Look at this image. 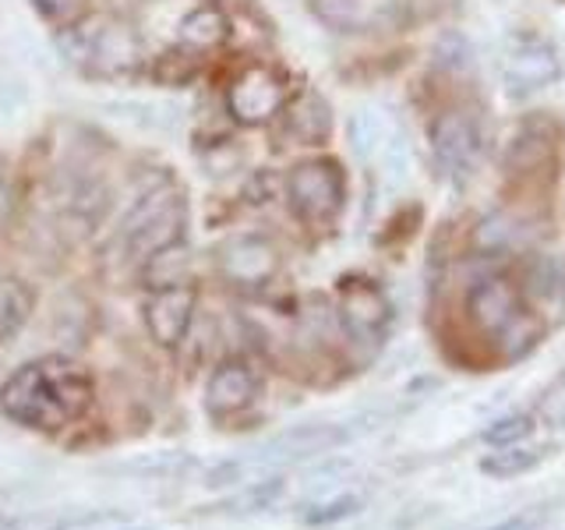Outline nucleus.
I'll use <instances>...</instances> for the list:
<instances>
[{"mask_svg":"<svg viewBox=\"0 0 565 530\" xmlns=\"http://www.w3.org/2000/svg\"><path fill=\"white\" fill-rule=\"evenodd\" d=\"M488 530H534V520H530V517H512V520L494 523V527H488Z\"/></svg>","mask_w":565,"mask_h":530,"instance_id":"27","label":"nucleus"},{"mask_svg":"<svg viewBox=\"0 0 565 530\" xmlns=\"http://www.w3.org/2000/svg\"><path fill=\"white\" fill-rule=\"evenodd\" d=\"M520 234H523V226L516 216H509V212H491V216L477 223L473 244L488 255H499V252H509V247H516Z\"/></svg>","mask_w":565,"mask_h":530,"instance_id":"18","label":"nucleus"},{"mask_svg":"<svg viewBox=\"0 0 565 530\" xmlns=\"http://www.w3.org/2000/svg\"><path fill=\"white\" fill-rule=\"evenodd\" d=\"M541 453H530V449H516V446H502V453H491L481 459V470L491 477H516L530 467H537Z\"/></svg>","mask_w":565,"mask_h":530,"instance_id":"21","label":"nucleus"},{"mask_svg":"<svg viewBox=\"0 0 565 530\" xmlns=\"http://www.w3.org/2000/svg\"><path fill=\"white\" fill-rule=\"evenodd\" d=\"M558 4H565V0H558Z\"/></svg>","mask_w":565,"mask_h":530,"instance_id":"28","label":"nucleus"},{"mask_svg":"<svg viewBox=\"0 0 565 530\" xmlns=\"http://www.w3.org/2000/svg\"><path fill=\"white\" fill-rule=\"evenodd\" d=\"M552 156H555L552 135L537 128V124H523L505 146V170L509 173H534L552 163Z\"/></svg>","mask_w":565,"mask_h":530,"instance_id":"15","label":"nucleus"},{"mask_svg":"<svg viewBox=\"0 0 565 530\" xmlns=\"http://www.w3.org/2000/svg\"><path fill=\"white\" fill-rule=\"evenodd\" d=\"M335 315H340V326L353 343L379 347L393 326V300L375 279L347 276L335 290Z\"/></svg>","mask_w":565,"mask_h":530,"instance_id":"5","label":"nucleus"},{"mask_svg":"<svg viewBox=\"0 0 565 530\" xmlns=\"http://www.w3.org/2000/svg\"><path fill=\"white\" fill-rule=\"evenodd\" d=\"M71 57L78 64H96L103 75H124V71L138 67L141 43L138 35L120 22H88L71 25Z\"/></svg>","mask_w":565,"mask_h":530,"instance_id":"6","label":"nucleus"},{"mask_svg":"<svg viewBox=\"0 0 565 530\" xmlns=\"http://www.w3.org/2000/svg\"><path fill=\"white\" fill-rule=\"evenodd\" d=\"M282 106H287V78L276 67L252 64L226 88V110L244 128H258V124L273 120Z\"/></svg>","mask_w":565,"mask_h":530,"instance_id":"7","label":"nucleus"},{"mask_svg":"<svg viewBox=\"0 0 565 530\" xmlns=\"http://www.w3.org/2000/svg\"><path fill=\"white\" fill-rule=\"evenodd\" d=\"M93 375L71 358H40L0 389V411L32 432H61L93 406Z\"/></svg>","mask_w":565,"mask_h":530,"instance_id":"1","label":"nucleus"},{"mask_svg":"<svg viewBox=\"0 0 565 530\" xmlns=\"http://www.w3.org/2000/svg\"><path fill=\"white\" fill-rule=\"evenodd\" d=\"M32 8L43 18H50V22H75L85 8V0H32Z\"/></svg>","mask_w":565,"mask_h":530,"instance_id":"25","label":"nucleus"},{"mask_svg":"<svg viewBox=\"0 0 565 530\" xmlns=\"http://www.w3.org/2000/svg\"><path fill=\"white\" fill-rule=\"evenodd\" d=\"M332 131V110L318 93H305L287 110V135L300 146H322Z\"/></svg>","mask_w":565,"mask_h":530,"instance_id":"14","label":"nucleus"},{"mask_svg":"<svg viewBox=\"0 0 565 530\" xmlns=\"http://www.w3.org/2000/svg\"><path fill=\"white\" fill-rule=\"evenodd\" d=\"M184 226H188V202L181 199V191L156 188L124 220L120 230L124 255L131 262H152L156 255L170 252V247H181Z\"/></svg>","mask_w":565,"mask_h":530,"instance_id":"3","label":"nucleus"},{"mask_svg":"<svg viewBox=\"0 0 565 530\" xmlns=\"http://www.w3.org/2000/svg\"><path fill=\"white\" fill-rule=\"evenodd\" d=\"M431 152L438 159V167L446 170L456 181L473 177L477 163L484 156V135L467 110H446L438 114L431 124Z\"/></svg>","mask_w":565,"mask_h":530,"instance_id":"8","label":"nucleus"},{"mask_svg":"<svg viewBox=\"0 0 565 530\" xmlns=\"http://www.w3.org/2000/svg\"><path fill=\"white\" fill-rule=\"evenodd\" d=\"M558 75H562V61L552 43L537 40V35H516V40L505 46L502 78L509 93H516V96L537 93V88L558 82Z\"/></svg>","mask_w":565,"mask_h":530,"instance_id":"10","label":"nucleus"},{"mask_svg":"<svg viewBox=\"0 0 565 530\" xmlns=\"http://www.w3.org/2000/svg\"><path fill=\"white\" fill-rule=\"evenodd\" d=\"M350 141L358 156H375L385 146V124L375 110H358L350 117Z\"/></svg>","mask_w":565,"mask_h":530,"instance_id":"19","label":"nucleus"},{"mask_svg":"<svg viewBox=\"0 0 565 530\" xmlns=\"http://www.w3.org/2000/svg\"><path fill=\"white\" fill-rule=\"evenodd\" d=\"M216 269L237 290H258L273 283L279 269V252L262 234H234L216 247Z\"/></svg>","mask_w":565,"mask_h":530,"instance_id":"9","label":"nucleus"},{"mask_svg":"<svg viewBox=\"0 0 565 530\" xmlns=\"http://www.w3.org/2000/svg\"><path fill=\"white\" fill-rule=\"evenodd\" d=\"M530 432H534V417L530 414H512V417H502L494 421L491 428L484 432V442L488 446H516V442H523Z\"/></svg>","mask_w":565,"mask_h":530,"instance_id":"22","label":"nucleus"},{"mask_svg":"<svg viewBox=\"0 0 565 530\" xmlns=\"http://www.w3.org/2000/svg\"><path fill=\"white\" fill-rule=\"evenodd\" d=\"M282 495V481L279 477H273V481H252L241 495H234L223 512H262V509H273L279 502Z\"/></svg>","mask_w":565,"mask_h":530,"instance_id":"20","label":"nucleus"},{"mask_svg":"<svg viewBox=\"0 0 565 530\" xmlns=\"http://www.w3.org/2000/svg\"><path fill=\"white\" fill-rule=\"evenodd\" d=\"M184 467H191V459H184V456H159V459H138V464H131L128 470H135V474H159V477H170V474H177V470H184Z\"/></svg>","mask_w":565,"mask_h":530,"instance_id":"26","label":"nucleus"},{"mask_svg":"<svg viewBox=\"0 0 565 530\" xmlns=\"http://www.w3.org/2000/svg\"><path fill=\"white\" fill-rule=\"evenodd\" d=\"M399 0H311V11L332 32H364L396 14Z\"/></svg>","mask_w":565,"mask_h":530,"instance_id":"13","label":"nucleus"},{"mask_svg":"<svg viewBox=\"0 0 565 530\" xmlns=\"http://www.w3.org/2000/svg\"><path fill=\"white\" fill-rule=\"evenodd\" d=\"M258 396H262L258 371L247 361H226V364H220L209 375L205 411L216 421H226V417H234V414H244Z\"/></svg>","mask_w":565,"mask_h":530,"instance_id":"12","label":"nucleus"},{"mask_svg":"<svg viewBox=\"0 0 565 530\" xmlns=\"http://www.w3.org/2000/svg\"><path fill=\"white\" fill-rule=\"evenodd\" d=\"M467 315L473 329L505 358H520L541 340V322L505 276L477 279L467 294Z\"/></svg>","mask_w":565,"mask_h":530,"instance_id":"2","label":"nucleus"},{"mask_svg":"<svg viewBox=\"0 0 565 530\" xmlns=\"http://www.w3.org/2000/svg\"><path fill=\"white\" fill-rule=\"evenodd\" d=\"M32 308L35 294L29 283L18 276H0V343H8L11 336L25 329Z\"/></svg>","mask_w":565,"mask_h":530,"instance_id":"16","label":"nucleus"},{"mask_svg":"<svg viewBox=\"0 0 565 530\" xmlns=\"http://www.w3.org/2000/svg\"><path fill=\"white\" fill-rule=\"evenodd\" d=\"M194 305H199V290H194L188 279L184 283H167V287L152 290L149 300H146V308H141V315H146V329H149L152 340L159 347L173 350L191 329Z\"/></svg>","mask_w":565,"mask_h":530,"instance_id":"11","label":"nucleus"},{"mask_svg":"<svg viewBox=\"0 0 565 530\" xmlns=\"http://www.w3.org/2000/svg\"><path fill=\"white\" fill-rule=\"evenodd\" d=\"M287 199L297 220L308 226H326L340 216L347 199V177L335 159H305L287 173Z\"/></svg>","mask_w":565,"mask_h":530,"instance_id":"4","label":"nucleus"},{"mask_svg":"<svg viewBox=\"0 0 565 530\" xmlns=\"http://www.w3.org/2000/svg\"><path fill=\"white\" fill-rule=\"evenodd\" d=\"M226 35H230V22H226V14L216 11V8H194L181 22V43L188 50L223 46Z\"/></svg>","mask_w":565,"mask_h":530,"instance_id":"17","label":"nucleus"},{"mask_svg":"<svg viewBox=\"0 0 565 530\" xmlns=\"http://www.w3.org/2000/svg\"><path fill=\"white\" fill-rule=\"evenodd\" d=\"M361 509V499L358 495H343V499H332V502H322L315 506L311 512H305V523H335V520H347L353 517V512Z\"/></svg>","mask_w":565,"mask_h":530,"instance_id":"23","label":"nucleus"},{"mask_svg":"<svg viewBox=\"0 0 565 530\" xmlns=\"http://www.w3.org/2000/svg\"><path fill=\"white\" fill-rule=\"evenodd\" d=\"M435 57H438L441 67L459 71V67H467V64H470V46H467V40H463L459 32H449V35H441V40H438Z\"/></svg>","mask_w":565,"mask_h":530,"instance_id":"24","label":"nucleus"}]
</instances>
